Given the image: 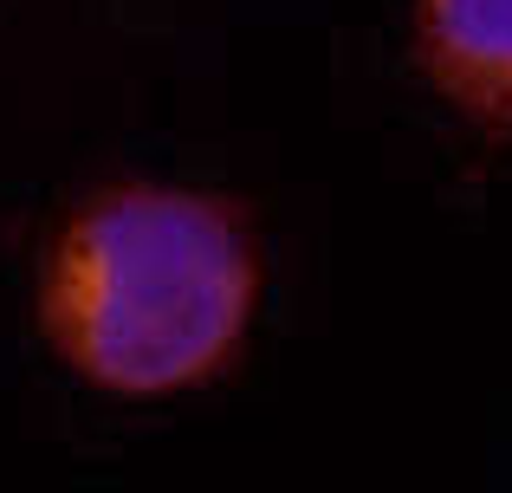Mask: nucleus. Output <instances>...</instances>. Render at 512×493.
<instances>
[{
	"label": "nucleus",
	"mask_w": 512,
	"mask_h": 493,
	"mask_svg": "<svg viewBox=\"0 0 512 493\" xmlns=\"http://www.w3.org/2000/svg\"><path fill=\"white\" fill-rule=\"evenodd\" d=\"M415 52L454 111L512 130V0H422Z\"/></svg>",
	"instance_id": "obj_2"
},
{
	"label": "nucleus",
	"mask_w": 512,
	"mask_h": 493,
	"mask_svg": "<svg viewBox=\"0 0 512 493\" xmlns=\"http://www.w3.org/2000/svg\"><path fill=\"white\" fill-rule=\"evenodd\" d=\"M260 266L234 202L111 189L65 221L39 318L85 383L111 396L195 390L247 338Z\"/></svg>",
	"instance_id": "obj_1"
}]
</instances>
